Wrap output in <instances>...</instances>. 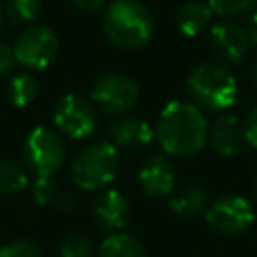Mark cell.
I'll list each match as a JSON object with an SVG mask.
<instances>
[{"instance_id":"603a6c76","label":"cell","mask_w":257,"mask_h":257,"mask_svg":"<svg viewBox=\"0 0 257 257\" xmlns=\"http://www.w3.org/2000/svg\"><path fill=\"white\" fill-rule=\"evenodd\" d=\"M211 10L219 16H241L253 12L257 0H207Z\"/></svg>"},{"instance_id":"6da1fadb","label":"cell","mask_w":257,"mask_h":257,"mask_svg":"<svg viewBox=\"0 0 257 257\" xmlns=\"http://www.w3.org/2000/svg\"><path fill=\"white\" fill-rule=\"evenodd\" d=\"M209 122L205 112L187 100H169L157 118L155 141L161 145L163 153L187 159L201 153L207 147Z\"/></svg>"},{"instance_id":"d6986e66","label":"cell","mask_w":257,"mask_h":257,"mask_svg":"<svg viewBox=\"0 0 257 257\" xmlns=\"http://www.w3.org/2000/svg\"><path fill=\"white\" fill-rule=\"evenodd\" d=\"M38 12H40V0H6L4 2V16L14 26L34 22Z\"/></svg>"},{"instance_id":"83f0119b","label":"cell","mask_w":257,"mask_h":257,"mask_svg":"<svg viewBox=\"0 0 257 257\" xmlns=\"http://www.w3.org/2000/svg\"><path fill=\"white\" fill-rule=\"evenodd\" d=\"M249 38H251V44H257V6L253 8V14H251V30H249Z\"/></svg>"},{"instance_id":"5b68a950","label":"cell","mask_w":257,"mask_h":257,"mask_svg":"<svg viewBox=\"0 0 257 257\" xmlns=\"http://www.w3.org/2000/svg\"><path fill=\"white\" fill-rule=\"evenodd\" d=\"M24 159L36 177H52L66 161V145L58 131L50 126H36L24 143Z\"/></svg>"},{"instance_id":"9c48e42d","label":"cell","mask_w":257,"mask_h":257,"mask_svg":"<svg viewBox=\"0 0 257 257\" xmlns=\"http://www.w3.org/2000/svg\"><path fill=\"white\" fill-rule=\"evenodd\" d=\"M52 120L58 128V133H62L74 141H80V139L90 137L96 131L98 112H96V106L92 104V100H88L80 94L68 92V94L60 96L58 102L54 104Z\"/></svg>"},{"instance_id":"8fae6325","label":"cell","mask_w":257,"mask_h":257,"mask_svg":"<svg viewBox=\"0 0 257 257\" xmlns=\"http://www.w3.org/2000/svg\"><path fill=\"white\" fill-rule=\"evenodd\" d=\"M128 201L118 189H102L92 201V215L100 229L118 233L128 223Z\"/></svg>"},{"instance_id":"e0dca14e","label":"cell","mask_w":257,"mask_h":257,"mask_svg":"<svg viewBox=\"0 0 257 257\" xmlns=\"http://www.w3.org/2000/svg\"><path fill=\"white\" fill-rule=\"evenodd\" d=\"M169 207L173 213L181 215V217H195L207 211L209 201H207V193L205 189H201L199 185H187L183 189H179L171 201Z\"/></svg>"},{"instance_id":"d4e9b609","label":"cell","mask_w":257,"mask_h":257,"mask_svg":"<svg viewBox=\"0 0 257 257\" xmlns=\"http://www.w3.org/2000/svg\"><path fill=\"white\" fill-rule=\"evenodd\" d=\"M243 131H245V141L257 149V104L249 110V114L243 120Z\"/></svg>"},{"instance_id":"4fadbf2b","label":"cell","mask_w":257,"mask_h":257,"mask_svg":"<svg viewBox=\"0 0 257 257\" xmlns=\"http://www.w3.org/2000/svg\"><path fill=\"white\" fill-rule=\"evenodd\" d=\"M108 135L116 149L141 151L155 141V126L137 116H118L108 124Z\"/></svg>"},{"instance_id":"30bf717a","label":"cell","mask_w":257,"mask_h":257,"mask_svg":"<svg viewBox=\"0 0 257 257\" xmlns=\"http://www.w3.org/2000/svg\"><path fill=\"white\" fill-rule=\"evenodd\" d=\"M251 48L249 30L233 20L217 22L209 28V50L225 64L241 62Z\"/></svg>"},{"instance_id":"3957f363","label":"cell","mask_w":257,"mask_h":257,"mask_svg":"<svg viewBox=\"0 0 257 257\" xmlns=\"http://www.w3.org/2000/svg\"><path fill=\"white\" fill-rule=\"evenodd\" d=\"M185 86L191 102L203 112H227L239 100V84L235 76L217 62H201L193 66Z\"/></svg>"},{"instance_id":"ffe728a7","label":"cell","mask_w":257,"mask_h":257,"mask_svg":"<svg viewBox=\"0 0 257 257\" xmlns=\"http://www.w3.org/2000/svg\"><path fill=\"white\" fill-rule=\"evenodd\" d=\"M28 185V175L22 167L10 161H0V195H14L24 191Z\"/></svg>"},{"instance_id":"f1b7e54d","label":"cell","mask_w":257,"mask_h":257,"mask_svg":"<svg viewBox=\"0 0 257 257\" xmlns=\"http://www.w3.org/2000/svg\"><path fill=\"white\" fill-rule=\"evenodd\" d=\"M253 84H255V90H257V64L253 66Z\"/></svg>"},{"instance_id":"4316f807","label":"cell","mask_w":257,"mask_h":257,"mask_svg":"<svg viewBox=\"0 0 257 257\" xmlns=\"http://www.w3.org/2000/svg\"><path fill=\"white\" fill-rule=\"evenodd\" d=\"M70 2L76 8L86 10V12H96V10H100V8L106 6V0H70Z\"/></svg>"},{"instance_id":"484cf974","label":"cell","mask_w":257,"mask_h":257,"mask_svg":"<svg viewBox=\"0 0 257 257\" xmlns=\"http://www.w3.org/2000/svg\"><path fill=\"white\" fill-rule=\"evenodd\" d=\"M16 66V58H14V52H12V46L0 42V78L8 76Z\"/></svg>"},{"instance_id":"277c9868","label":"cell","mask_w":257,"mask_h":257,"mask_svg":"<svg viewBox=\"0 0 257 257\" xmlns=\"http://www.w3.org/2000/svg\"><path fill=\"white\" fill-rule=\"evenodd\" d=\"M120 165L118 149L110 141L86 145L72 161V183L82 191H102L116 179Z\"/></svg>"},{"instance_id":"f546056e","label":"cell","mask_w":257,"mask_h":257,"mask_svg":"<svg viewBox=\"0 0 257 257\" xmlns=\"http://www.w3.org/2000/svg\"><path fill=\"white\" fill-rule=\"evenodd\" d=\"M253 193H255V197H257V175H255V179H253Z\"/></svg>"},{"instance_id":"ac0fdd59","label":"cell","mask_w":257,"mask_h":257,"mask_svg":"<svg viewBox=\"0 0 257 257\" xmlns=\"http://www.w3.org/2000/svg\"><path fill=\"white\" fill-rule=\"evenodd\" d=\"M38 96V82L32 74L28 72H22V74H16L10 78L8 82V98L14 106L18 108H24L28 104H32Z\"/></svg>"},{"instance_id":"9a60e30c","label":"cell","mask_w":257,"mask_h":257,"mask_svg":"<svg viewBox=\"0 0 257 257\" xmlns=\"http://www.w3.org/2000/svg\"><path fill=\"white\" fill-rule=\"evenodd\" d=\"M213 16H215V12L211 10L207 0H187L177 10L175 22H177V28L183 36L195 38V36L203 34L209 26H213L211 24Z\"/></svg>"},{"instance_id":"2e32d148","label":"cell","mask_w":257,"mask_h":257,"mask_svg":"<svg viewBox=\"0 0 257 257\" xmlns=\"http://www.w3.org/2000/svg\"><path fill=\"white\" fill-rule=\"evenodd\" d=\"M98 257H149L145 245L131 233L118 231L102 239L98 247Z\"/></svg>"},{"instance_id":"7c38bea8","label":"cell","mask_w":257,"mask_h":257,"mask_svg":"<svg viewBox=\"0 0 257 257\" xmlns=\"http://www.w3.org/2000/svg\"><path fill=\"white\" fill-rule=\"evenodd\" d=\"M177 175L165 155H151L139 169V185L149 197H169L175 191Z\"/></svg>"},{"instance_id":"4dcf8cb0","label":"cell","mask_w":257,"mask_h":257,"mask_svg":"<svg viewBox=\"0 0 257 257\" xmlns=\"http://www.w3.org/2000/svg\"><path fill=\"white\" fill-rule=\"evenodd\" d=\"M2 18H4V4L0 2V22H2Z\"/></svg>"},{"instance_id":"52a82bcc","label":"cell","mask_w":257,"mask_h":257,"mask_svg":"<svg viewBox=\"0 0 257 257\" xmlns=\"http://www.w3.org/2000/svg\"><path fill=\"white\" fill-rule=\"evenodd\" d=\"M255 219L257 215L253 203L241 195H223L215 199L205 211L207 225L225 237L247 233L255 225Z\"/></svg>"},{"instance_id":"ba28073f","label":"cell","mask_w":257,"mask_h":257,"mask_svg":"<svg viewBox=\"0 0 257 257\" xmlns=\"http://www.w3.org/2000/svg\"><path fill=\"white\" fill-rule=\"evenodd\" d=\"M139 84L120 72H106L98 76L90 88V100L106 114L122 116L139 102Z\"/></svg>"},{"instance_id":"44dd1931","label":"cell","mask_w":257,"mask_h":257,"mask_svg":"<svg viewBox=\"0 0 257 257\" xmlns=\"http://www.w3.org/2000/svg\"><path fill=\"white\" fill-rule=\"evenodd\" d=\"M94 245L86 235L70 233L60 241V257H92Z\"/></svg>"},{"instance_id":"7402d4cb","label":"cell","mask_w":257,"mask_h":257,"mask_svg":"<svg viewBox=\"0 0 257 257\" xmlns=\"http://www.w3.org/2000/svg\"><path fill=\"white\" fill-rule=\"evenodd\" d=\"M58 187L52 177H36L32 183V199L36 205L46 207L58 201Z\"/></svg>"},{"instance_id":"7a4b0ae2","label":"cell","mask_w":257,"mask_h":257,"mask_svg":"<svg viewBox=\"0 0 257 257\" xmlns=\"http://www.w3.org/2000/svg\"><path fill=\"white\" fill-rule=\"evenodd\" d=\"M102 32L114 46L137 50L153 38L155 18L139 0H112L102 14Z\"/></svg>"},{"instance_id":"5bb4252c","label":"cell","mask_w":257,"mask_h":257,"mask_svg":"<svg viewBox=\"0 0 257 257\" xmlns=\"http://www.w3.org/2000/svg\"><path fill=\"white\" fill-rule=\"evenodd\" d=\"M243 143H245L243 122L235 114L225 112V114L217 116L213 120V124L209 126L207 145L219 157H233V155H237L239 149L243 147Z\"/></svg>"},{"instance_id":"8992f818","label":"cell","mask_w":257,"mask_h":257,"mask_svg":"<svg viewBox=\"0 0 257 257\" xmlns=\"http://www.w3.org/2000/svg\"><path fill=\"white\" fill-rule=\"evenodd\" d=\"M60 50V40L54 30L42 24L24 28L12 44L16 64L28 70H44L54 62Z\"/></svg>"},{"instance_id":"cb8c5ba5","label":"cell","mask_w":257,"mask_h":257,"mask_svg":"<svg viewBox=\"0 0 257 257\" xmlns=\"http://www.w3.org/2000/svg\"><path fill=\"white\" fill-rule=\"evenodd\" d=\"M0 257H42L40 247L30 239H18L0 249Z\"/></svg>"}]
</instances>
